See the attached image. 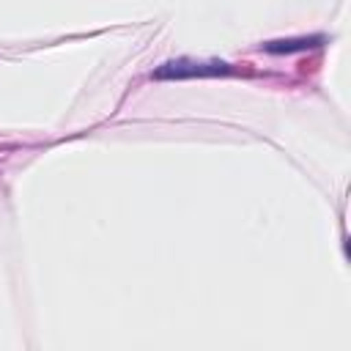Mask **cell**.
<instances>
[{"label":"cell","mask_w":351,"mask_h":351,"mask_svg":"<svg viewBox=\"0 0 351 351\" xmlns=\"http://www.w3.org/2000/svg\"><path fill=\"white\" fill-rule=\"evenodd\" d=\"M228 63H195V60H167L151 77L154 80H186V77H214L228 74Z\"/></svg>","instance_id":"6da1fadb"},{"label":"cell","mask_w":351,"mask_h":351,"mask_svg":"<svg viewBox=\"0 0 351 351\" xmlns=\"http://www.w3.org/2000/svg\"><path fill=\"white\" fill-rule=\"evenodd\" d=\"M324 38L313 36V38H288V41H269L266 49L269 52H302V49H313V47H321Z\"/></svg>","instance_id":"7a4b0ae2"}]
</instances>
